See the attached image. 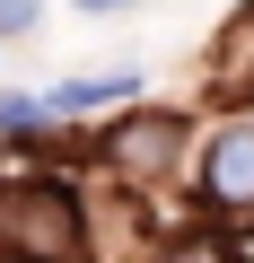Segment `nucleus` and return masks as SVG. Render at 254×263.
<instances>
[{"mask_svg": "<svg viewBox=\"0 0 254 263\" xmlns=\"http://www.w3.org/2000/svg\"><path fill=\"white\" fill-rule=\"evenodd\" d=\"M132 97H141V62H114V70H96V79H62V88H44V123H88V114L132 105Z\"/></svg>", "mask_w": 254, "mask_h": 263, "instance_id": "20e7f679", "label": "nucleus"}, {"mask_svg": "<svg viewBox=\"0 0 254 263\" xmlns=\"http://www.w3.org/2000/svg\"><path fill=\"white\" fill-rule=\"evenodd\" d=\"M193 202L210 219H254V114L228 105V123L193 149Z\"/></svg>", "mask_w": 254, "mask_h": 263, "instance_id": "7ed1b4c3", "label": "nucleus"}, {"mask_svg": "<svg viewBox=\"0 0 254 263\" xmlns=\"http://www.w3.org/2000/svg\"><path fill=\"white\" fill-rule=\"evenodd\" d=\"M88 149H96V167H114L123 184H158V176H175V158L193 149V132H184L175 105H141V97H132V114H114V123L88 132Z\"/></svg>", "mask_w": 254, "mask_h": 263, "instance_id": "f03ea898", "label": "nucleus"}, {"mask_svg": "<svg viewBox=\"0 0 254 263\" xmlns=\"http://www.w3.org/2000/svg\"><path fill=\"white\" fill-rule=\"evenodd\" d=\"M228 105H237V114H254V79H245V88H237V97H228Z\"/></svg>", "mask_w": 254, "mask_h": 263, "instance_id": "0eeeda50", "label": "nucleus"}, {"mask_svg": "<svg viewBox=\"0 0 254 263\" xmlns=\"http://www.w3.org/2000/svg\"><path fill=\"white\" fill-rule=\"evenodd\" d=\"M237 246H245V254H254V237H237Z\"/></svg>", "mask_w": 254, "mask_h": 263, "instance_id": "1a4fd4ad", "label": "nucleus"}, {"mask_svg": "<svg viewBox=\"0 0 254 263\" xmlns=\"http://www.w3.org/2000/svg\"><path fill=\"white\" fill-rule=\"evenodd\" d=\"M0 254H44V263L88 254V193L62 167L0 176Z\"/></svg>", "mask_w": 254, "mask_h": 263, "instance_id": "f257e3e1", "label": "nucleus"}, {"mask_svg": "<svg viewBox=\"0 0 254 263\" xmlns=\"http://www.w3.org/2000/svg\"><path fill=\"white\" fill-rule=\"evenodd\" d=\"M70 9H123V0H70Z\"/></svg>", "mask_w": 254, "mask_h": 263, "instance_id": "6e6552de", "label": "nucleus"}, {"mask_svg": "<svg viewBox=\"0 0 254 263\" xmlns=\"http://www.w3.org/2000/svg\"><path fill=\"white\" fill-rule=\"evenodd\" d=\"M35 123H44V97L35 88H0V141H27Z\"/></svg>", "mask_w": 254, "mask_h": 263, "instance_id": "39448f33", "label": "nucleus"}, {"mask_svg": "<svg viewBox=\"0 0 254 263\" xmlns=\"http://www.w3.org/2000/svg\"><path fill=\"white\" fill-rule=\"evenodd\" d=\"M123 9H132V0H123Z\"/></svg>", "mask_w": 254, "mask_h": 263, "instance_id": "9d476101", "label": "nucleus"}, {"mask_svg": "<svg viewBox=\"0 0 254 263\" xmlns=\"http://www.w3.org/2000/svg\"><path fill=\"white\" fill-rule=\"evenodd\" d=\"M35 18H44V0H0V44L35 35Z\"/></svg>", "mask_w": 254, "mask_h": 263, "instance_id": "423d86ee", "label": "nucleus"}]
</instances>
